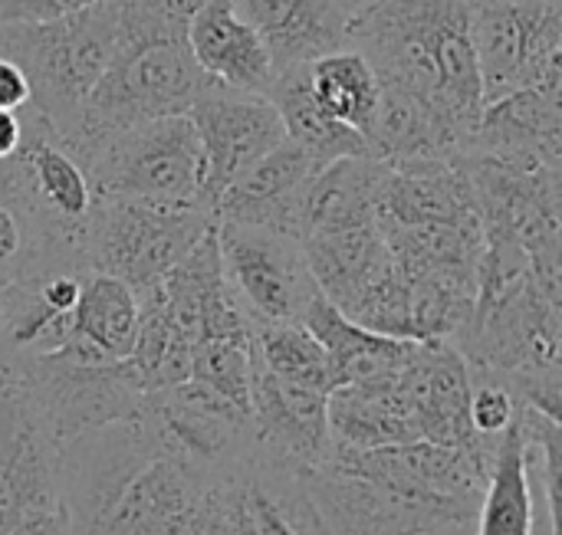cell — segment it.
<instances>
[{"mask_svg": "<svg viewBox=\"0 0 562 535\" xmlns=\"http://www.w3.org/2000/svg\"><path fill=\"white\" fill-rule=\"evenodd\" d=\"M349 46L379 82L431 105L471 151L484 95L471 39V0H369L349 16Z\"/></svg>", "mask_w": 562, "mask_h": 535, "instance_id": "6da1fadb", "label": "cell"}, {"mask_svg": "<svg viewBox=\"0 0 562 535\" xmlns=\"http://www.w3.org/2000/svg\"><path fill=\"white\" fill-rule=\"evenodd\" d=\"M198 0H115V53L63 148L76 158L109 132L148 118L188 115L214 86L194 62L184 26Z\"/></svg>", "mask_w": 562, "mask_h": 535, "instance_id": "7a4b0ae2", "label": "cell"}, {"mask_svg": "<svg viewBox=\"0 0 562 535\" xmlns=\"http://www.w3.org/2000/svg\"><path fill=\"white\" fill-rule=\"evenodd\" d=\"M119 39L115 0L49 23L0 26V56L13 59L30 82V109L66 141L99 86Z\"/></svg>", "mask_w": 562, "mask_h": 535, "instance_id": "3957f363", "label": "cell"}, {"mask_svg": "<svg viewBox=\"0 0 562 535\" xmlns=\"http://www.w3.org/2000/svg\"><path fill=\"white\" fill-rule=\"evenodd\" d=\"M76 161L95 197L201 207V145L188 115L148 118L109 132L82 148Z\"/></svg>", "mask_w": 562, "mask_h": 535, "instance_id": "277c9868", "label": "cell"}, {"mask_svg": "<svg viewBox=\"0 0 562 535\" xmlns=\"http://www.w3.org/2000/svg\"><path fill=\"white\" fill-rule=\"evenodd\" d=\"M214 227L201 207H171L125 197H95L86 217V266L132 286L155 289Z\"/></svg>", "mask_w": 562, "mask_h": 535, "instance_id": "5b68a950", "label": "cell"}, {"mask_svg": "<svg viewBox=\"0 0 562 535\" xmlns=\"http://www.w3.org/2000/svg\"><path fill=\"white\" fill-rule=\"evenodd\" d=\"M138 418L161 454L188 467L204 487L237 480L254 464L250 411L194 378L145 395Z\"/></svg>", "mask_w": 562, "mask_h": 535, "instance_id": "8992f818", "label": "cell"}, {"mask_svg": "<svg viewBox=\"0 0 562 535\" xmlns=\"http://www.w3.org/2000/svg\"><path fill=\"white\" fill-rule=\"evenodd\" d=\"M0 378L23 395L26 408L56 447L95 428L138 418L145 398L125 362L86 365L63 355H40L0 365Z\"/></svg>", "mask_w": 562, "mask_h": 535, "instance_id": "52a82bcc", "label": "cell"}, {"mask_svg": "<svg viewBox=\"0 0 562 535\" xmlns=\"http://www.w3.org/2000/svg\"><path fill=\"white\" fill-rule=\"evenodd\" d=\"M484 105L562 76V0H471Z\"/></svg>", "mask_w": 562, "mask_h": 535, "instance_id": "ba28073f", "label": "cell"}, {"mask_svg": "<svg viewBox=\"0 0 562 535\" xmlns=\"http://www.w3.org/2000/svg\"><path fill=\"white\" fill-rule=\"evenodd\" d=\"M161 454L142 418L95 428L59 447L56 493L76 535H102L125 487Z\"/></svg>", "mask_w": 562, "mask_h": 535, "instance_id": "9c48e42d", "label": "cell"}, {"mask_svg": "<svg viewBox=\"0 0 562 535\" xmlns=\"http://www.w3.org/2000/svg\"><path fill=\"white\" fill-rule=\"evenodd\" d=\"M214 240L224 273L254 322H303L319 289L300 237L214 220Z\"/></svg>", "mask_w": 562, "mask_h": 535, "instance_id": "30bf717a", "label": "cell"}, {"mask_svg": "<svg viewBox=\"0 0 562 535\" xmlns=\"http://www.w3.org/2000/svg\"><path fill=\"white\" fill-rule=\"evenodd\" d=\"M23 118V141L20 151L3 161L7 178L13 181L23 204L33 210V217L43 224V230L69 250L82 270L86 266V217L95 204L92 184L82 171V164L63 148V141L53 135V128L30 109H20Z\"/></svg>", "mask_w": 562, "mask_h": 535, "instance_id": "8fae6325", "label": "cell"}, {"mask_svg": "<svg viewBox=\"0 0 562 535\" xmlns=\"http://www.w3.org/2000/svg\"><path fill=\"white\" fill-rule=\"evenodd\" d=\"M201 145V207L214 217L221 194L286 141L267 95L211 86L188 112Z\"/></svg>", "mask_w": 562, "mask_h": 535, "instance_id": "7c38bea8", "label": "cell"}, {"mask_svg": "<svg viewBox=\"0 0 562 535\" xmlns=\"http://www.w3.org/2000/svg\"><path fill=\"white\" fill-rule=\"evenodd\" d=\"M300 483L313 510L316 535H425L458 523L435 506L415 503L336 464L300 474Z\"/></svg>", "mask_w": 562, "mask_h": 535, "instance_id": "4fadbf2b", "label": "cell"}, {"mask_svg": "<svg viewBox=\"0 0 562 535\" xmlns=\"http://www.w3.org/2000/svg\"><path fill=\"white\" fill-rule=\"evenodd\" d=\"M326 401L329 395L283 382L254 358L250 365L254 460L286 474H310L323 467L333 451Z\"/></svg>", "mask_w": 562, "mask_h": 535, "instance_id": "5bb4252c", "label": "cell"}, {"mask_svg": "<svg viewBox=\"0 0 562 535\" xmlns=\"http://www.w3.org/2000/svg\"><path fill=\"white\" fill-rule=\"evenodd\" d=\"M319 171L323 168L303 148L283 141L221 194L214 220L263 227L303 240L306 191Z\"/></svg>", "mask_w": 562, "mask_h": 535, "instance_id": "9a60e30c", "label": "cell"}, {"mask_svg": "<svg viewBox=\"0 0 562 535\" xmlns=\"http://www.w3.org/2000/svg\"><path fill=\"white\" fill-rule=\"evenodd\" d=\"M188 49L201 72L234 92L267 95L277 66L260 33L240 16L234 0H198L184 26Z\"/></svg>", "mask_w": 562, "mask_h": 535, "instance_id": "2e32d148", "label": "cell"}, {"mask_svg": "<svg viewBox=\"0 0 562 535\" xmlns=\"http://www.w3.org/2000/svg\"><path fill=\"white\" fill-rule=\"evenodd\" d=\"M514 161H537L560 168L562 161V92L560 82L510 92L484 105L471 151Z\"/></svg>", "mask_w": 562, "mask_h": 535, "instance_id": "e0dca14e", "label": "cell"}, {"mask_svg": "<svg viewBox=\"0 0 562 535\" xmlns=\"http://www.w3.org/2000/svg\"><path fill=\"white\" fill-rule=\"evenodd\" d=\"M477 220L471 184L458 161L412 158L385 161L379 187V224H458Z\"/></svg>", "mask_w": 562, "mask_h": 535, "instance_id": "ac0fdd59", "label": "cell"}, {"mask_svg": "<svg viewBox=\"0 0 562 535\" xmlns=\"http://www.w3.org/2000/svg\"><path fill=\"white\" fill-rule=\"evenodd\" d=\"M267 43L273 66H306L349 46V16L336 0H234Z\"/></svg>", "mask_w": 562, "mask_h": 535, "instance_id": "d6986e66", "label": "cell"}, {"mask_svg": "<svg viewBox=\"0 0 562 535\" xmlns=\"http://www.w3.org/2000/svg\"><path fill=\"white\" fill-rule=\"evenodd\" d=\"M138 319L142 303L132 286L105 273H86L79 303L72 309V332L66 345L49 355H63L86 365L122 362L135 349Z\"/></svg>", "mask_w": 562, "mask_h": 535, "instance_id": "ffe728a7", "label": "cell"}, {"mask_svg": "<svg viewBox=\"0 0 562 535\" xmlns=\"http://www.w3.org/2000/svg\"><path fill=\"white\" fill-rule=\"evenodd\" d=\"M303 253L319 296L342 316H349L395 263L379 224L303 237Z\"/></svg>", "mask_w": 562, "mask_h": 535, "instance_id": "44dd1931", "label": "cell"}, {"mask_svg": "<svg viewBox=\"0 0 562 535\" xmlns=\"http://www.w3.org/2000/svg\"><path fill=\"white\" fill-rule=\"evenodd\" d=\"M303 326L326 349L336 388L395 378L418 349V342L412 339H392V335H379V332L356 326L323 296L313 299V306L303 316Z\"/></svg>", "mask_w": 562, "mask_h": 535, "instance_id": "7402d4cb", "label": "cell"}, {"mask_svg": "<svg viewBox=\"0 0 562 535\" xmlns=\"http://www.w3.org/2000/svg\"><path fill=\"white\" fill-rule=\"evenodd\" d=\"M204 490L188 467L158 454L125 487L102 535H181Z\"/></svg>", "mask_w": 562, "mask_h": 535, "instance_id": "603a6c76", "label": "cell"}, {"mask_svg": "<svg viewBox=\"0 0 562 535\" xmlns=\"http://www.w3.org/2000/svg\"><path fill=\"white\" fill-rule=\"evenodd\" d=\"M382 174H385V161L372 155L329 161L306 191L303 237L379 224Z\"/></svg>", "mask_w": 562, "mask_h": 535, "instance_id": "cb8c5ba5", "label": "cell"}, {"mask_svg": "<svg viewBox=\"0 0 562 535\" xmlns=\"http://www.w3.org/2000/svg\"><path fill=\"white\" fill-rule=\"evenodd\" d=\"M474 535H540L520 411H517V421L497 437V447L487 467L484 497H481L477 520H474Z\"/></svg>", "mask_w": 562, "mask_h": 535, "instance_id": "d4e9b609", "label": "cell"}, {"mask_svg": "<svg viewBox=\"0 0 562 535\" xmlns=\"http://www.w3.org/2000/svg\"><path fill=\"white\" fill-rule=\"evenodd\" d=\"M267 99L273 102V109L283 122L286 141L303 148L319 168H326L329 161H339V158L372 155L366 138L356 128L326 115L323 105L313 99L306 66L277 69V76L267 89Z\"/></svg>", "mask_w": 562, "mask_h": 535, "instance_id": "484cf974", "label": "cell"}, {"mask_svg": "<svg viewBox=\"0 0 562 535\" xmlns=\"http://www.w3.org/2000/svg\"><path fill=\"white\" fill-rule=\"evenodd\" d=\"M46 273L89 270H82V263L43 230L0 164V289Z\"/></svg>", "mask_w": 562, "mask_h": 535, "instance_id": "4316f807", "label": "cell"}, {"mask_svg": "<svg viewBox=\"0 0 562 535\" xmlns=\"http://www.w3.org/2000/svg\"><path fill=\"white\" fill-rule=\"evenodd\" d=\"M306 72H310L313 99L323 105V112L356 128L366 138L382 99V82L369 66V59L352 46H342L336 53L306 62Z\"/></svg>", "mask_w": 562, "mask_h": 535, "instance_id": "83f0119b", "label": "cell"}, {"mask_svg": "<svg viewBox=\"0 0 562 535\" xmlns=\"http://www.w3.org/2000/svg\"><path fill=\"white\" fill-rule=\"evenodd\" d=\"M254 358L277 378L333 395L326 349L303 322H254Z\"/></svg>", "mask_w": 562, "mask_h": 535, "instance_id": "f1b7e54d", "label": "cell"}, {"mask_svg": "<svg viewBox=\"0 0 562 535\" xmlns=\"http://www.w3.org/2000/svg\"><path fill=\"white\" fill-rule=\"evenodd\" d=\"M181 535H257L247 510H244L240 477L207 487Z\"/></svg>", "mask_w": 562, "mask_h": 535, "instance_id": "f546056e", "label": "cell"}, {"mask_svg": "<svg viewBox=\"0 0 562 535\" xmlns=\"http://www.w3.org/2000/svg\"><path fill=\"white\" fill-rule=\"evenodd\" d=\"M36 437H49L40 421L33 418V411L26 408L23 395L0 378V474L23 454L26 444H33Z\"/></svg>", "mask_w": 562, "mask_h": 535, "instance_id": "4dcf8cb0", "label": "cell"}, {"mask_svg": "<svg viewBox=\"0 0 562 535\" xmlns=\"http://www.w3.org/2000/svg\"><path fill=\"white\" fill-rule=\"evenodd\" d=\"M517 398L497 385V382H484V378H471V398H468V414H471V428L487 437L497 441L514 421H517Z\"/></svg>", "mask_w": 562, "mask_h": 535, "instance_id": "1f68e13d", "label": "cell"}, {"mask_svg": "<svg viewBox=\"0 0 562 535\" xmlns=\"http://www.w3.org/2000/svg\"><path fill=\"white\" fill-rule=\"evenodd\" d=\"M105 0H0V26L10 23H49L92 10Z\"/></svg>", "mask_w": 562, "mask_h": 535, "instance_id": "d6a6232c", "label": "cell"}, {"mask_svg": "<svg viewBox=\"0 0 562 535\" xmlns=\"http://www.w3.org/2000/svg\"><path fill=\"white\" fill-rule=\"evenodd\" d=\"M23 105H30V82L13 59L0 56V109L20 112Z\"/></svg>", "mask_w": 562, "mask_h": 535, "instance_id": "836d02e7", "label": "cell"}, {"mask_svg": "<svg viewBox=\"0 0 562 535\" xmlns=\"http://www.w3.org/2000/svg\"><path fill=\"white\" fill-rule=\"evenodd\" d=\"M7 535H76V533H72V526H69L66 513H63L59 506H53V510H43V513L26 516L23 523H16V526H13Z\"/></svg>", "mask_w": 562, "mask_h": 535, "instance_id": "e575fe53", "label": "cell"}, {"mask_svg": "<svg viewBox=\"0 0 562 535\" xmlns=\"http://www.w3.org/2000/svg\"><path fill=\"white\" fill-rule=\"evenodd\" d=\"M20 141H23V118H20V112L0 109V164L10 161L20 151Z\"/></svg>", "mask_w": 562, "mask_h": 535, "instance_id": "d590c367", "label": "cell"}, {"mask_svg": "<svg viewBox=\"0 0 562 535\" xmlns=\"http://www.w3.org/2000/svg\"><path fill=\"white\" fill-rule=\"evenodd\" d=\"M425 535H474V523H454V526H441V530Z\"/></svg>", "mask_w": 562, "mask_h": 535, "instance_id": "8d00e7d4", "label": "cell"}, {"mask_svg": "<svg viewBox=\"0 0 562 535\" xmlns=\"http://www.w3.org/2000/svg\"><path fill=\"white\" fill-rule=\"evenodd\" d=\"M336 3H339V10H342L346 16H352V13H356V10H362L369 0H336Z\"/></svg>", "mask_w": 562, "mask_h": 535, "instance_id": "74e56055", "label": "cell"}, {"mask_svg": "<svg viewBox=\"0 0 562 535\" xmlns=\"http://www.w3.org/2000/svg\"><path fill=\"white\" fill-rule=\"evenodd\" d=\"M0 293H3V289H0Z\"/></svg>", "mask_w": 562, "mask_h": 535, "instance_id": "f35d334b", "label": "cell"}]
</instances>
